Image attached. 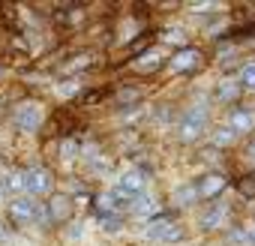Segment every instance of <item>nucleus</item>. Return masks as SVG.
I'll use <instances>...</instances> for the list:
<instances>
[{
    "instance_id": "nucleus-1",
    "label": "nucleus",
    "mask_w": 255,
    "mask_h": 246,
    "mask_svg": "<svg viewBox=\"0 0 255 246\" xmlns=\"http://www.w3.org/2000/svg\"><path fill=\"white\" fill-rule=\"evenodd\" d=\"M207 123H210L207 105H201V102L189 105V108L180 114V120H177V141H180V144H195V141L207 132Z\"/></svg>"
},
{
    "instance_id": "nucleus-2",
    "label": "nucleus",
    "mask_w": 255,
    "mask_h": 246,
    "mask_svg": "<svg viewBox=\"0 0 255 246\" xmlns=\"http://www.w3.org/2000/svg\"><path fill=\"white\" fill-rule=\"evenodd\" d=\"M45 105L39 99H21L12 105V126L24 135H36L45 123Z\"/></svg>"
},
{
    "instance_id": "nucleus-3",
    "label": "nucleus",
    "mask_w": 255,
    "mask_h": 246,
    "mask_svg": "<svg viewBox=\"0 0 255 246\" xmlns=\"http://www.w3.org/2000/svg\"><path fill=\"white\" fill-rule=\"evenodd\" d=\"M144 192H147V174H144L141 168H129V171H123V174L117 177L114 189H111V195L123 204V210H129V204H132L138 195H144Z\"/></svg>"
},
{
    "instance_id": "nucleus-4",
    "label": "nucleus",
    "mask_w": 255,
    "mask_h": 246,
    "mask_svg": "<svg viewBox=\"0 0 255 246\" xmlns=\"http://www.w3.org/2000/svg\"><path fill=\"white\" fill-rule=\"evenodd\" d=\"M24 195H30V198H48V195H54V171L48 165H30V168H24Z\"/></svg>"
},
{
    "instance_id": "nucleus-5",
    "label": "nucleus",
    "mask_w": 255,
    "mask_h": 246,
    "mask_svg": "<svg viewBox=\"0 0 255 246\" xmlns=\"http://www.w3.org/2000/svg\"><path fill=\"white\" fill-rule=\"evenodd\" d=\"M144 237H147V240H153V243H177V240H183V228H180L171 216L156 213V216L147 222Z\"/></svg>"
},
{
    "instance_id": "nucleus-6",
    "label": "nucleus",
    "mask_w": 255,
    "mask_h": 246,
    "mask_svg": "<svg viewBox=\"0 0 255 246\" xmlns=\"http://www.w3.org/2000/svg\"><path fill=\"white\" fill-rule=\"evenodd\" d=\"M6 213H9V222L15 228H27L36 222V213H39V201L30 198V195H15L6 201Z\"/></svg>"
},
{
    "instance_id": "nucleus-7",
    "label": "nucleus",
    "mask_w": 255,
    "mask_h": 246,
    "mask_svg": "<svg viewBox=\"0 0 255 246\" xmlns=\"http://www.w3.org/2000/svg\"><path fill=\"white\" fill-rule=\"evenodd\" d=\"M228 216H231V204H225V201H210V204L201 210V216H198V231H219V228L228 222Z\"/></svg>"
},
{
    "instance_id": "nucleus-8",
    "label": "nucleus",
    "mask_w": 255,
    "mask_h": 246,
    "mask_svg": "<svg viewBox=\"0 0 255 246\" xmlns=\"http://www.w3.org/2000/svg\"><path fill=\"white\" fill-rule=\"evenodd\" d=\"M225 189H228V177H225V174H219V171H210V174H204V177L195 183L198 201H216Z\"/></svg>"
},
{
    "instance_id": "nucleus-9",
    "label": "nucleus",
    "mask_w": 255,
    "mask_h": 246,
    "mask_svg": "<svg viewBox=\"0 0 255 246\" xmlns=\"http://www.w3.org/2000/svg\"><path fill=\"white\" fill-rule=\"evenodd\" d=\"M225 126L234 132V135H246L255 129V108L249 105H234L228 111V120H225Z\"/></svg>"
},
{
    "instance_id": "nucleus-10",
    "label": "nucleus",
    "mask_w": 255,
    "mask_h": 246,
    "mask_svg": "<svg viewBox=\"0 0 255 246\" xmlns=\"http://www.w3.org/2000/svg\"><path fill=\"white\" fill-rule=\"evenodd\" d=\"M198 66H201V51L192 48V45L180 48V51L168 60V69H171L174 75H189V72H195Z\"/></svg>"
},
{
    "instance_id": "nucleus-11",
    "label": "nucleus",
    "mask_w": 255,
    "mask_h": 246,
    "mask_svg": "<svg viewBox=\"0 0 255 246\" xmlns=\"http://www.w3.org/2000/svg\"><path fill=\"white\" fill-rule=\"evenodd\" d=\"M45 213H48V222H51V225H63V222H69V216H72V198H69L66 192H54V195H48Z\"/></svg>"
},
{
    "instance_id": "nucleus-12",
    "label": "nucleus",
    "mask_w": 255,
    "mask_h": 246,
    "mask_svg": "<svg viewBox=\"0 0 255 246\" xmlns=\"http://www.w3.org/2000/svg\"><path fill=\"white\" fill-rule=\"evenodd\" d=\"M243 90H240V81L237 78H222L219 84H216V99L219 102H225V105H231V102H237V96H240Z\"/></svg>"
},
{
    "instance_id": "nucleus-13",
    "label": "nucleus",
    "mask_w": 255,
    "mask_h": 246,
    "mask_svg": "<svg viewBox=\"0 0 255 246\" xmlns=\"http://www.w3.org/2000/svg\"><path fill=\"white\" fill-rule=\"evenodd\" d=\"M195 201H198L195 183H180V186H174V192H171V207H192Z\"/></svg>"
},
{
    "instance_id": "nucleus-14",
    "label": "nucleus",
    "mask_w": 255,
    "mask_h": 246,
    "mask_svg": "<svg viewBox=\"0 0 255 246\" xmlns=\"http://www.w3.org/2000/svg\"><path fill=\"white\" fill-rule=\"evenodd\" d=\"M129 213H132V216H150V213L156 216V198H153L150 192L138 195V198L129 204Z\"/></svg>"
},
{
    "instance_id": "nucleus-15",
    "label": "nucleus",
    "mask_w": 255,
    "mask_h": 246,
    "mask_svg": "<svg viewBox=\"0 0 255 246\" xmlns=\"http://www.w3.org/2000/svg\"><path fill=\"white\" fill-rule=\"evenodd\" d=\"M162 66V51L159 48H150V51H144L138 60H135V69L138 72H153V69H159Z\"/></svg>"
},
{
    "instance_id": "nucleus-16",
    "label": "nucleus",
    "mask_w": 255,
    "mask_h": 246,
    "mask_svg": "<svg viewBox=\"0 0 255 246\" xmlns=\"http://www.w3.org/2000/svg\"><path fill=\"white\" fill-rule=\"evenodd\" d=\"M237 81H240V90H246V93H255V57H252V60H246V63L240 66V75H237Z\"/></svg>"
},
{
    "instance_id": "nucleus-17",
    "label": "nucleus",
    "mask_w": 255,
    "mask_h": 246,
    "mask_svg": "<svg viewBox=\"0 0 255 246\" xmlns=\"http://www.w3.org/2000/svg\"><path fill=\"white\" fill-rule=\"evenodd\" d=\"M234 141H237V135H234L228 126H219V129H213V135H210V144L219 147V150H222V147H231Z\"/></svg>"
},
{
    "instance_id": "nucleus-18",
    "label": "nucleus",
    "mask_w": 255,
    "mask_h": 246,
    "mask_svg": "<svg viewBox=\"0 0 255 246\" xmlns=\"http://www.w3.org/2000/svg\"><path fill=\"white\" fill-rule=\"evenodd\" d=\"M96 219H99V225H102L108 234H114V231H120V228H123V219H120V213H99Z\"/></svg>"
},
{
    "instance_id": "nucleus-19",
    "label": "nucleus",
    "mask_w": 255,
    "mask_h": 246,
    "mask_svg": "<svg viewBox=\"0 0 255 246\" xmlns=\"http://www.w3.org/2000/svg\"><path fill=\"white\" fill-rule=\"evenodd\" d=\"M60 159H63V162H75V159H78V141H63Z\"/></svg>"
},
{
    "instance_id": "nucleus-20",
    "label": "nucleus",
    "mask_w": 255,
    "mask_h": 246,
    "mask_svg": "<svg viewBox=\"0 0 255 246\" xmlns=\"http://www.w3.org/2000/svg\"><path fill=\"white\" fill-rule=\"evenodd\" d=\"M228 243H249V231H246V228H231Z\"/></svg>"
},
{
    "instance_id": "nucleus-21",
    "label": "nucleus",
    "mask_w": 255,
    "mask_h": 246,
    "mask_svg": "<svg viewBox=\"0 0 255 246\" xmlns=\"http://www.w3.org/2000/svg\"><path fill=\"white\" fill-rule=\"evenodd\" d=\"M57 93H60V96H75V93H78V81H63V84L57 87Z\"/></svg>"
},
{
    "instance_id": "nucleus-22",
    "label": "nucleus",
    "mask_w": 255,
    "mask_h": 246,
    "mask_svg": "<svg viewBox=\"0 0 255 246\" xmlns=\"http://www.w3.org/2000/svg\"><path fill=\"white\" fill-rule=\"evenodd\" d=\"M138 96H141L138 90H120L117 102H120V105H126V102H138Z\"/></svg>"
},
{
    "instance_id": "nucleus-23",
    "label": "nucleus",
    "mask_w": 255,
    "mask_h": 246,
    "mask_svg": "<svg viewBox=\"0 0 255 246\" xmlns=\"http://www.w3.org/2000/svg\"><path fill=\"white\" fill-rule=\"evenodd\" d=\"M165 42H183V30H177V27L165 30Z\"/></svg>"
},
{
    "instance_id": "nucleus-24",
    "label": "nucleus",
    "mask_w": 255,
    "mask_h": 246,
    "mask_svg": "<svg viewBox=\"0 0 255 246\" xmlns=\"http://www.w3.org/2000/svg\"><path fill=\"white\" fill-rule=\"evenodd\" d=\"M243 156H246V162H249V165L255 168V138H252V141L246 144V153H243Z\"/></svg>"
},
{
    "instance_id": "nucleus-25",
    "label": "nucleus",
    "mask_w": 255,
    "mask_h": 246,
    "mask_svg": "<svg viewBox=\"0 0 255 246\" xmlns=\"http://www.w3.org/2000/svg\"><path fill=\"white\" fill-rule=\"evenodd\" d=\"M3 201H9V192H6V186H3V180H0V204Z\"/></svg>"
},
{
    "instance_id": "nucleus-26",
    "label": "nucleus",
    "mask_w": 255,
    "mask_h": 246,
    "mask_svg": "<svg viewBox=\"0 0 255 246\" xmlns=\"http://www.w3.org/2000/svg\"><path fill=\"white\" fill-rule=\"evenodd\" d=\"M3 75H6V66H3V63H0V78H3Z\"/></svg>"
},
{
    "instance_id": "nucleus-27",
    "label": "nucleus",
    "mask_w": 255,
    "mask_h": 246,
    "mask_svg": "<svg viewBox=\"0 0 255 246\" xmlns=\"http://www.w3.org/2000/svg\"><path fill=\"white\" fill-rule=\"evenodd\" d=\"M0 237H3V228H0Z\"/></svg>"
}]
</instances>
